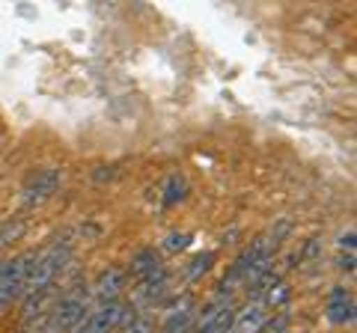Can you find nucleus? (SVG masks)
<instances>
[{
  "mask_svg": "<svg viewBox=\"0 0 357 333\" xmlns=\"http://www.w3.org/2000/svg\"><path fill=\"white\" fill-rule=\"evenodd\" d=\"M39 259V250H27V253H18L9 262H3L0 268V313L13 304L21 301L27 292V280H30V271Z\"/></svg>",
  "mask_w": 357,
  "mask_h": 333,
  "instance_id": "1",
  "label": "nucleus"
},
{
  "mask_svg": "<svg viewBox=\"0 0 357 333\" xmlns=\"http://www.w3.org/2000/svg\"><path fill=\"white\" fill-rule=\"evenodd\" d=\"M72 262V241H54L48 250H39V259L30 271V280H27V292H39V288H48L57 280V274ZM24 292V295H27Z\"/></svg>",
  "mask_w": 357,
  "mask_h": 333,
  "instance_id": "2",
  "label": "nucleus"
},
{
  "mask_svg": "<svg viewBox=\"0 0 357 333\" xmlns=\"http://www.w3.org/2000/svg\"><path fill=\"white\" fill-rule=\"evenodd\" d=\"M131 313H134V309L126 301H107V304H102L98 309H93V313H86L84 321L72 333H116L119 325Z\"/></svg>",
  "mask_w": 357,
  "mask_h": 333,
  "instance_id": "3",
  "label": "nucleus"
},
{
  "mask_svg": "<svg viewBox=\"0 0 357 333\" xmlns=\"http://www.w3.org/2000/svg\"><path fill=\"white\" fill-rule=\"evenodd\" d=\"M86 313L89 309H86L84 297H77V295L63 297V301L54 304L51 313H48V333H72L84 321Z\"/></svg>",
  "mask_w": 357,
  "mask_h": 333,
  "instance_id": "4",
  "label": "nucleus"
},
{
  "mask_svg": "<svg viewBox=\"0 0 357 333\" xmlns=\"http://www.w3.org/2000/svg\"><path fill=\"white\" fill-rule=\"evenodd\" d=\"M63 182V170H42L36 173L33 179L24 185V206H42V203H48V199L57 194V187Z\"/></svg>",
  "mask_w": 357,
  "mask_h": 333,
  "instance_id": "5",
  "label": "nucleus"
},
{
  "mask_svg": "<svg viewBox=\"0 0 357 333\" xmlns=\"http://www.w3.org/2000/svg\"><path fill=\"white\" fill-rule=\"evenodd\" d=\"M167 286H170V271H164V268H158V271H152V274H146V277H140V283H137V288H134V297H137L140 304H155L158 297L167 292Z\"/></svg>",
  "mask_w": 357,
  "mask_h": 333,
  "instance_id": "6",
  "label": "nucleus"
},
{
  "mask_svg": "<svg viewBox=\"0 0 357 333\" xmlns=\"http://www.w3.org/2000/svg\"><path fill=\"white\" fill-rule=\"evenodd\" d=\"M268 325V309L253 301L241 309V313H236V321H232V330L229 333H262V327Z\"/></svg>",
  "mask_w": 357,
  "mask_h": 333,
  "instance_id": "7",
  "label": "nucleus"
},
{
  "mask_svg": "<svg viewBox=\"0 0 357 333\" xmlns=\"http://www.w3.org/2000/svg\"><path fill=\"white\" fill-rule=\"evenodd\" d=\"M328 318L333 325H351L354 321V297L349 288L337 286L331 292V304H328Z\"/></svg>",
  "mask_w": 357,
  "mask_h": 333,
  "instance_id": "8",
  "label": "nucleus"
},
{
  "mask_svg": "<svg viewBox=\"0 0 357 333\" xmlns=\"http://www.w3.org/2000/svg\"><path fill=\"white\" fill-rule=\"evenodd\" d=\"M126 280H128V274L122 271V268H107V271L96 280V297H98L102 304L119 301V292L126 288Z\"/></svg>",
  "mask_w": 357,
  "mask_h": 333,
  "instance_id": "9",
  "label": "nucleus"
},
{
  "mask_svg": "<svg viewBox=\"0 0 357 333\" xmlns=\"http://www.w3.org/2000/svg\"><path fill=\"white\" fill-rule=\"evenodd\" d=\"M161 268V262H158V253H155L152 247H146V250H140V253H134L131 256V265H128V271L126 274H131V277H146V274H152V271H158Z\"/></svg>",
  "mask_w": 357,
  "mask_h": 333,
  "instance_id": "10",
  "label": "nucleus"
},
{
  "mask_svg": "<svg viewBox=\"0 0 357 333\" xmlns=\"http://www.w3.org/2000/svg\"><path fill=\"white\" fill-rule=\"evenodd\" d=\"M289 297H292V288H289L286 283H274V286L259 297V304H262L265 309H277V307H283Z\"/></svg>",
  "mask_w": 357,
  "mask_h": 333,
  "instance_id": "11",
  "label": "nucleus"
},
{
  "mask_svg": "<svg viewBox=\"0 0 357 333\" xmlns=\"http://www.w3.org/2000/svg\"><path fill=\"white\" fill-rule=\"evenodd\" d=\"M116 333H155V321L143 313H131L126 321L119 325Z\"/></svg>",
  "mask_w": 357,
  "mask_h": 333,
  "instance_id": "12",
  "label": "nucleus"
},
{
  "mask_svg": "<svg viewBox=\"0 0 357 333\" xmlns=\"http://www.w3.org/2000/svg\"><path fill=\"white\" fill-rule=\"evenodd\" d=\"M185 191H188V185H185L182 176H170V182H167V191H164V203L173 206L176 199L185 196Z\"/></svg>",
  "mask_w": 357,
  "mask_h": 333,
  "instance_id": "13",
  "label": "nucleus"
},
{
  "mask_svg": "<svg viewBox=\"0 0 357 333\" xmlns=\"http://www.w3.org/2000/svg\"><path fill=\"white\" fill-rule=\"evenodd\" d=\"M211 262H215V253H203V256H197L194 262H191V271H188V277H199V274H206L208 268H211Z\"/></svg>",
  "mask_w": 357,
  "mask_h": 333,
  "instance_id": "14",
  "label": "nucleus"
},
{
  "mask_svg": "<svg viewBox=\"0 0 357 333\" xmlns=\"http://www.w3.org/2000/svg\"><path fill=\"white\" fill-rule=\"evenodd\" d=\"M188 244H191V235H188V232H173V235L164 241V250H185Z\"/></svg>",
  "mask_w": 357,
  "mask_h": 333,
  "instance_id": "15",
  "label": "nucleus"
},
{
  "mask_svg": "<svg viewBox=\"0 0 357 333\" xmlns=\"http://www.w3.org/2000/svg\"><path fill=\"white\" fill-rule=\"evenodd\" d=\"M340 247L349 250V253H354V229H349V232H345V235L340 238Z\"/></svg>",
  "mask_w": 357,
  "mask_h": 333,
  "instance_id": "16",
  "label": "nucleus"
},
{
  "mask_svg": "<svg viewBox=\"0 0 357 333\" xmlns=\"http://www.w3.org/2000/svg\"><path fill=\"white\" fill-rule=\"evenodd\" d=\"M340 268L342 271H354V253H345V256H340Z\"/></svg>",
  "mask_w": 357,
  "mask_h": 333,
  "instance_id": "17",
  "label": "nucleus"
},
{
  "mask_svg": "<svg viewBox=\"0 0 357 333\" xmlns=\"http://www.w3.org/2000/svg\"><path fill=\"white\" fill-rule=\"evenodd\" d=\"M0 268H3V259H0Z\"/></svg>",
  "mask_w": 357,
  "mask_h": 333,
  "instance_id": "18",
  "label": "nucleus"
}]
</instances>
